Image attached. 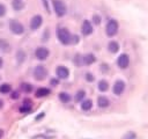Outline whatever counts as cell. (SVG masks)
I'll list each match as a JSON object with an SVG mask.
<instances>
[{"label":"cell","mask_w":148,"mask_h":139,"mask_svg":"<svg viewBox=\"0 0 148 139\" xmlns=\"http://www.w3.org/2000/svg\"><path fill=\"white\" fill-rule=\"evenodd\" d=\"M57 34H58V38H59V41H60L62 44L68 45V44L72 43L73 36L71 35V32L68 31V29H66V28H59Z\"/></svg>","instance_id":"obj_1"},{"label":"cell","mask_w":148,"mask_h":139,"mask_svg":"<svg viewBox=\"0 0 148 139\" xmlns=\"http://www.w3.org/2000/svg\"><path fill=\"white\" fill-rule=\"evenodd\" d=\"M52 5H53V9H54L56 14L59 17H61V16H64L66 14L67 8H66V5H65L64 1H61V0H52Z\"/></svg>","instance_id":"obj_2"},{"label":"cell","mask_w":148,"mask_h":139,"mask_svg":"<svg viewBox=\"0 0 148 139\" xmlns=\"http://www.w3.org/2000/svg\"><path fill=\"white\" fill-rule=\"evenodd\" d=\"M9 29H10V31L14 32L15 35H21V34H23V31H24L23 24L20 23L18 21H16V20H10V21H9Z\"/></svg>","instance_id":"obj_3"},{"label":"cell","mask_w":148,"mask_h":139,"mask_svg":"<svg viewBox=\"0 0 148 139\" xmlns=\"http://www.w3.org/2000/svg\"><path fill=\"white\" fill-rule=\"evenodd\" d=\"M46 75H47V71H46V68L44 66L38 65V66L35 67V70H34V78L36 80H38V81L44 80L46 78Z\"/></svg>","instance_id":"obj_4"},{"label":"cell","mask_w":148,"mask_h":139,"mask_svg":"<svg viewBox=\"0 0 148 139\" xmlns=\"http://www.w3.org/2000/svg\"><path fill=\"white\" fill-rule=\"evenodd\" d=\"M105 30L108 36H114L118 32V22L116 20H109Z\"/></svg>","instance_id":"obj_5"},{"label":"cell","mask_w":148,"mask_h":139,"mask_svg":"<svg viewBox=\"0 0 148 139\" xmlns=\"http://www.w3.org/2000/svg\"><path fill=\"white\" fill-rule=\"evenodd\" d=\"M75 60H80L81 65H91L92 63L96 61V57L92 53H88L84 56H76Z\"/></svg>","instance_id":"obj_6"},{"label":"cell","mask_w":148,"mask_h":139,"mask_svg":"<svg viewBox=\"0 0 148 139\" xmlns=\"http://www.w3.org/2000/svg\"><path fill=\"white\" fill-rule=\"evenodd\" d=\"M124 90H125V82L121 81V80H117V81L114 82L113 87H112L113 94H116V95H121V94L124 93Z\"/></svg>","instance_id":"obj_7"},{"label":"cell","mask_w":148,"mask_h":139,"mask_svg":"<svg viewBox=\"0 0 148 139\" xmlns=\"http://www.w3.org/2000/svg\"><path fill=\"white\" fill-rule=\"evenodd\" d=\"M49 54H50L49 50H47L46 47H43V46L36 49V51H35V56H36L37 59H39V60H45V59L49 57Z\"/></svg>","instance_id":"obj_8"},{"label":"cell","mask_w":148,"mask_h":139,"mask_svg":"<svg viewBox=\"0 0 148 139\" xmlns=\"http://www.w3.org/2000/svg\"><path fill=\"white\" fill-rule=\"evenodd\" d=\"M43 23V19L40 15H35L31 20H30V28L32 30H37Z\"/></svg>","instance_id":"obj_9"},{"label":"cell","mask_w":148,"mask_h":139,"mask_svg":"<svg viewBox=\"0 0 148 139\" xmlns=\"http://www.w3.org/2000/svg\"><path fill=\"white\" fill-rule=\"evenodd\" d=\"M128 64H130V58H128L127 54L123 53V54H120V56L118 57V59H117V65H118L120 68H126V67L128 66Z\"/></svg>","instance_id":"obj_10"},{"label":"cell","mask_w":148,"mask_h":139,"mask_svg":"<svg viewBox=\"0 0 148 139\" xmlns=\"http://www.w3.org/2000/svg\"><path fill=\"white\" fill-rule=\"evenodd\" d=\"M81 32H82L83 35H86V36H88V35H90V34L92 32V25H91V23H90L88 20H84V21L82 22Z\"/></svg>","instance_id":"obj_11"},{"label":"cell","mask_w":148,"mask_h":139,"mask_svg":"<svg viewBox=\"0 0 148 139\" xmlns=\"http://www.w3.org/2000/svg\"><path fill=\"white\" fill-rule=\"evenodd\" d=\"M56 72H57V75H58L60 79H67L68 75H69V71H68V68L65 67V66H58Z\"/></svg>","instance_id":"obj_12"},{"label":"cell","mask_w":148,"mask_h":139,"mask_svg":"<svg viewBox=\"0 0 148 139\" xmlns=\"http://www.w3.org/2000/svg\"><path fill=\"white\" fill-rule=\"evenodd\" d=\"M97 104H98L99 108H106V107H109L110 101H109L108 97H105V96H101V97H98Z\"/></svg>","instance_id":"obj_13"},{"label":"cell","mask_w":148,"mask_h":139,"mask_svg":"<svg viewBox=\"0 0 148 139\" xmlns=\"http://www.w3.org/2000/svg\"><path fill=\"white\" fill-rule=\"evenodd\" d=\"M108 50H109L111 53H116V52H118V50H119V45H118V43H117L116 41L110 42L109 45H108Z\"/></svg>","instance_id":"obj_14"},{"label":"cell","mask_w":148,"mask_h":139,"mask_svg":"<svg viewBox=\"0 0 148 139\" xmlns=\"http://www.w3.org/2000/svg\"><path fill=\"white\" fill-rule=\"evenodd\" d=\"M49 94H50V89L44 88V87L38 88V89H37V92L35 93V95H36L37 97H43V96H46V95H49Z\"/></svg>","instance_id":"obj_15"},{"label":"cell","mask_w":148,"mask_h":139,"mask_svg":"<svg viewBox=\"0 0 148 139\" xmlns=\"http://www.w3.org/2000/svg\"><path fill=\"white\" fill-rule=\"evenodd\" d=\"M9 49H10L9 43H8L6 39L0 38V50H1L2 52H8V51H9Z\"/></svg>","instance_id":"obj_16"},{"label":"cell","mask_w":148,"mask_h":139,"mask_svg":"<svg viewBox=\"0 0 148 139\" xmlns=\"http://www.w3.org/2000/svg\"><path fill=\"white\" fill-rule=\"evenodd\" d=\"M81 108L82 110L87 111V110H90L92 108V102L90 100H83V102L81 103Z\"/></svg>","instance_id":"obj_17"},{"label":"cell","mask_w":148,"mask_h":139,"mask_svg":"<svg viewBox=\"0 0 148 139\" xmlns=\"http://www.w3.org/2000/svg\"><path fill=\"white\" fill-rule=\"evenodd\" d=\"M31 103L29 102V101H25L22 105H21V108H20V112H29L30 110H31Z\"/></svg>","instance_id":"obj_18"},{"label":"cell","mask_w":148,"mask_h":139,"mask_svg":"<svg viewBox=\"0 0 148 139\" xmlns=\"http://www.w3.org/2000/svg\"><path fill=\"white\" fill-rule=\"evenodd\" d=\"M16 59H17V61H18L20 64H22V63L25 60V53H24V51L18 50V51L16 52Z\"/></svg>","instance_id":"obj_19"},{"label":"cell","mask_w":148,"mask_h":139,"mask_svg":"<svg viewBox=\"0 0 148 139\" xmlns=\"http://www.w3.org/2000/svg\"><path fill=\"white\" fill-rule=\"evenodd\" d=\"M98 89H99L101 92H106V90L109 89V83H108L105 80H101V81L98 82Z\"/></svg>","instance_id":"obj_20"},{"label":"cell","mask_w":148,"mask_h":139,"mask_svg":"<svg viewBox=\"0 0 148 139\" xmlns=\"http://www.w3.org/2000/svg\"><path fill=\"white\" fill-rule=\"evenodd\" d=\"M12 90V87H10V85H8V83H2L1 86H0V93L1 94H7V93H9Z\"/></svg>","instance_id":"obj_21"},{"label":"cell","mask_w":148,"mask_h":139,"mask_svg":"<svg viewBox=\"0 0 148 139\" xmlns=\"http://www.w3.org/2000/svg\"><path fill=\"white\" fill-rule=\"evenodd\" d=\"M59 98H60V101L64 102V103H68V102L71 101V96H69L67 93H60V94H59Z\"/></svg>","instance_id":"obj_22"},{"label":"cell","mask_w":148,"mask_h":139,"mask_svg":"<svg viewBox=\"0 0 148 139\" xmlns=\"http://www.w3.org/2000/svg\"><path fill=\"white\" fill-rule=\"evenodd\" d=\"M23 2L21 1V0H13V8L15 9V10H20V9H22L23 8Z\"/></svg>","instance_id":"obj_23"},{"label":"cell","mask_w":148,"mask_h":139,"mask_svg":"<svg viewBox=\"0 0 148 139\" xmlns=\"http://www.w3.org/2000/svg\"><path fill=\"white\" fill-rule=\"evenodd\" d=\"M21 89L23 90V92H25V93H31L32 92V86L30 85V83H22L21 85Z\"/></svg>","instance_id":"obj_24"},{"label":"cell","mask_w":148,"mask_h":139,"mask_svg":"<svg viewBox=\"0 0 148 139\" xmlns=\"http://www.w3.org/2000/svg\"><path fill=\"white\" fill-rule=\"evenodd\" d=\"M86 96V92L84 90H79L77 93H76V96H75V100L77 101V102H80V101H82V98Z\"/></svg>","instance_id":"obj_25"},{"label":"cell","mask_w":148,"mask_h":139,"mask_svg":"<svg viewBox=\"0 0 148 139\" xmlns=\"http://www.w3.org/2000/svg\"><path fill=\"white\" fill-rule=\"evenodd\" d=\"M5 14H6V6L0 3V17L5 16Z\"/></svg>","instance_id":"obj_26"},{"label":"cell","mask_w":148,"mask_h":139,"mask_svg":"<svg viewBox=\"0 0 148 139\" xmlns=\"http://www.w3.org/2000/svg\"><path fill=\"white\" fill-rule=\"evenodd\" d=\"M124 139H135V133L133 132H130V133H126Z\"/></svg>","instance_id":"obj_27"},{"label":"cell","mask_w":148,"mask_h":139,"mask_svg":"<svg viewBox=\"0 0 148 139\" xmlns=\"http://www.w3.org/2000/svg\"><path fill=\"white\" fill-rule=\"evenodd\" d=\"M17 97H18V93H17V92H14V93L12 94V98H13V100H16Z\"/></svg>","instance_id":"obj_28"},{"label":"cell","mask_w":148,"mask_h":139,"mask_svg":"<svg viewBox=\"0 0 148 139\" xmlns=\"http://www.w3.org/2000/svg\"><path fill=\"white\" fill-rule=\"evenodd\" d=\"M51 85H58V80L57 79H51Z\"/></svg>","instance_id":"obj_29"},{"label":"cell","mask_w":148,"mask_h":139,"mask_svg":"<svg viewBox=\"0 0 148 139\" xmlns=\"http://www.w3.org/2000/svg\"><path fill=\"white\" fill-rule=\"evenodd\" d=\"M87 79H88V81H92L94 80V76H91L90 74H87Z\"/></svg>","instance_id":"obj_30"},{"label":"cell","mask_w":148,"mask_h":139,"mask_svg":"<svg viewBox=\"0 0 148 139\" xmlns=\"http://www.w3.org/2000/svg\"><path fill=\"white\" fill-rule=\"evenodd\" d=\"M94 19H95L96 24H98V23H99V19H98V16H97V15H95V16H94Z\"/></svg>","instance_id":"obj_31"},{"label":"cell","mask_w":148,"mask_h":139,"mask_svg":"<svg viewBox=\"0 0 148 139\" xmlns=\"http://www.w3.org/2000/svg\"><path fill=\"white\" fill-rule=\"evenodd\" d=\"M43 116H44V114H40V115H38V116L36 117V120H38V119H40V118H43Z\"/></svg>","instance_id":"obj_32"},{"label":"cell","mask_w":148,"mask_h":139,"mask_svg":"<svg viewBox=\"0 0 148 139\" xmlns=\"http://www.w3.org/2000/svg\"><path fill=\"white\" fill-rule=\"evenodd\" d=\"M2 65H3V60H2V58L0 57V68L2 67Z\"/></svg>","instance_id":"obj_33"},{"label":"cell","mask_w":148,"mask_h":139,"mask_svg":"<svg viewBox=\"0 0 148 139\" xmlns=\"http://www.w3.org/2000/svg\"><path fill=\"white\" fill-rule=\"evenodd\" d=\"M2 136H3V131H2V130H0V139L2 138Z\"/></svg>","instance_id":"obj_34"},{"label":"cell","mask_w":148,"mask_h":139,"mask_svg":"<svg viewBox=\"0 0 148 139\" xmlns=\"http://www.w3.org/2000/svg\"><path fill=\"white\" fill-rule=\"evenodd\" d=\"M2 107H3V102H2V101H1V100H0V109H1V108H2Z\"/></svg>","instance_id":"obj_35"},{"label":"cell","mask_w":148,"mask_h":139,"mask_svg":"<svg viewBox=\"0 0 148 139\" xmlns=\"http://www.w3.org/2000/svg\"><path fill=\"white\" fill-rule=\"evenodd\" d=\"M0 80H1V76H0Z\"/></svg>","instance_id":"obj_36"}]
</instances>
